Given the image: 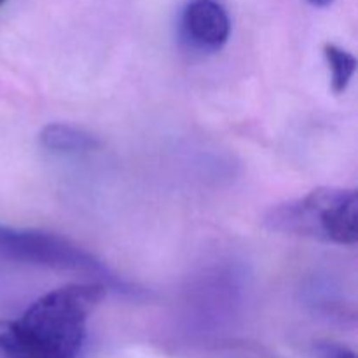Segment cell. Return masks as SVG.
Masks as SVG:
<instances>
[{
    "instance_id": "cell-1",
    "label": "cell",
    "mask_w": 358,
    "mask_h": 358,
    "mask_svg": "<svg viewBox=\"0 0 358 358\" xmlns=\"http://www.w3.org/2000/svg\"><path fill=\"white\" fill-rule=\"evenodd\" d=\"M105 294L101 283H73L42 296L17 320H0V358H77Z\"/></svg>"
},
{
    "instance_id": "cell-2",
    "label": "cell",
    "mask_w": 358,
    "mask_h": 358,
    "mask_svg": "<svg viewBox=\"0 0 358 358\" xmlns=\"http://www.w3.org/2000/svg\"><path fill=\"white\" fill-rule=\"evenodd\" d=\"M262 222L273 233L353 247L358 241L357 191L318 187L304 198L269 208Z\"/></svg>"
},
{
    "instance_id": "cell-3",
    "label": "cell",
    "mask_w": 358,
    "mask_h": 358,
    "mask_svg": "<svg viewBox=\"0 0 358 358\" xmlns=\"http://www.w3.org/2000/svg\"><path fill=\"white\" fill-rule=\"evenodd\" d=\"M0 255L10 261L44 268L80 271L98 275L114 282L108 269L90 252L83 250L66 238L34 229H14L0 226Z\"/></svg>"
},
{
    "instance_id": "cell-4",
    "label": "cell",
    "mask_w": 358,
    "mask_h": 358,
    "mask_svg": "<svg viewBox=\"0 0 358 358\" xmlns=\"http://www.w3.org/2000/svg\"><path fill=\"white\" fill-rule=\"evenodd\" d=\"M180 27L185 42L203 52L222 49L231 34L229 14L217 0H191L182 13Z\"/></svg>"
},
{
    "instance_id": "cell-5",
    "label": "cell",
    "mask_w": 358,
    "mask_h": 358,
    "mask_svg": "<svg viewBox=\"0 0 358 358\" xmlns=\"http://www.w3.org/2000/svg\"><path fill=\"white\" fill-rule=\"evenodd\" d=\"M38 142L42 147L55 152H84L100 147V142L94 135L63 122L44 126L38 135Z\"/></svg>"
},
{
    "instance_id": "cell-6",
    "label": "cell",
    "mask_w": 358,
    "mask_h": 358,
    "mask_svg": "<svg viewBox=\"0 0 358 358\" xmlns=\"http://www.w3.org/2000/svg\"><path fill=\"white\" fill-rule=\"evenodd\" d=\"M324 55L332 73V91H334L336 94L345 93L350 80H352L353 73H355L357 70V58L352 52L345 51V49H341L336 44H325Z\"/></svg>"
},
{
    "instance_id": "cell-7",
    "label": "cell",
    "mask_w": 358,
    "mask_h": 358,
    "mask_svg": "<svg viewBox=\"0 0 358 358\" xmlns=\"http://www.w3.org/2000/svg\"><path fill=\"white\" fill-rule=\"evenodd\" d=\"M318 357L320 358H357L352 350L346 346L334 345V343H324L318 346Z\"/></svg>"
},
{
    "instance_id": "cell-8",
    "label": "cell",
    "mask_w": 358,
    "mask_h": 358,
    "mask_svg": "<svg viewBox=\"0 0 358 358\" xmlns=\"http://www.w3.org/2000/svg\"><path fill=\"white\" fill-rule=\"evenodd\" d=\"M311 6H317V7H325L332 2V0H308Z\"/></svg>"
},
{
    "instance_id": "cell-9",
    "label": "cell",
    "mask_w": 358,
    "mask_h": 358,
    "mask_svg": "<svg viewBox=\"0 0 358 358\" xmlns=\"http://www.w3.org/2000/svg\"><path fill=\"white\" fill-rule=\"evenodd\" d=\"M3 2H6V0H0V6H2V3H3Z\"/></svg>"
}]
</instances>
